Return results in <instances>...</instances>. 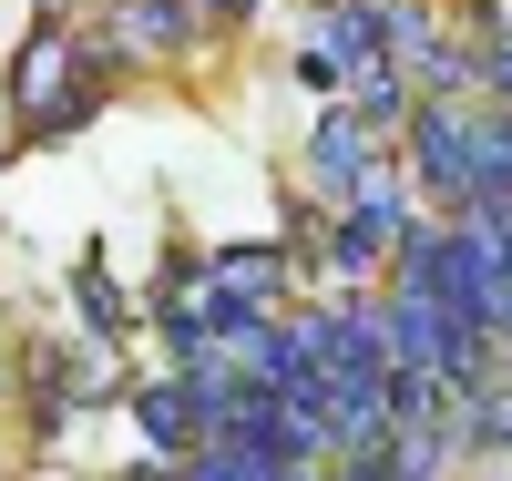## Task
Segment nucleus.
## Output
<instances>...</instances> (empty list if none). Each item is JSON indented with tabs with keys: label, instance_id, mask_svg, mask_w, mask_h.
Returning <instances> with one entry per match:
<instances>
[{
	"label": "nucleus",
	"instance_id": "1",
	"mask_svg": "<svg viewBox=\"0 0 512 481\" xmlns=\"http://www.w3.org/2000/svg\"><path fill=\"white\" fill-rule=\"evenodd\" d=\"M472 123L482 103L472 93H431V103H410V185L431 195V205H472Z\"/></svg>",
	"mask_w": 512,
	"mask_h": 481
},
{
	"label": "nucleus",
	"instance_id": "2",
	"mask_svg": "<svg viewBox=\"0 0 512 481\" xmlns=\"http://www.w3.org/2000/svg\"><path fill=\"white\" fill-rule=\"evenodd\" d=\"M369 164H379V123H369L359 103H318V134H308V174H318V195H349Z\"/></svg>",
	"mask_w": 512,
	"mask_h": 481
},
{
	"label": "nucleus",
	"instance_id": "3",
	"mask_svg": "<svg viewBox=\"0 0 512 481\" xmlns=\"http://www.w3.org/2000/svg\"><path fill=\"white\" fill-rule=\"evenodd\" d=\"M205 287H216V308H277L287 287V256L277 246H226V256H195Z\"/></svg>",
	"mask_w": 512,
	"mask_h": 481
},
{
	"label": "nucleus",
	"instance_id": "4",
	"mask_svg": "<svg viewBox=\"0 0 512 481\" xmlns=\"http://www.w3.org/2000/svg\"><path fill=\"white\" fill-rule=\"evenodd\" d=\"M134 430H144V451H154V461H185V451H205V420H195V389H185V379L134 389Z\"/></svg>",
	"mask_w": 512,
	"mask_h": 481
},
{
	"label": "nucleus",
	"instance_id": "5",
	"mask_svg": "<svg viewBox=\"0 0 512 481\" xmlns=\"http://www.w3.org/2000/svg\"><path fill=\"white\" fill-rule=\"evenodd\" d=\"M62 62H72V31H62V21H41V31L21 41V62H11V103L41 113V103L62 93Z\"/></svg>",
	"mask_w": 512,
	"mask_h": 481
},
{
	"label": "nucleus",
	"instance_id": "6",
	"mask_svg": "<svg viewBox=\"0 0 512 481\" xmlns=\"http://www.w3.org/2000/svg\"><path fill=\"white\" fill-rule=\"evenodd\" d=\"M113 41H123V52H185L195 21H185V0H123V11H113Z\"/></svg>",
	"mask_w": 512,
	"mask_h": 481
},
{
	"label": "nucleus",
	"instance_id": "7",
	"mask_svg": "<svg viewBox=\"0 0 512 481\" xmlns=\"http://www.w3.org/2000/svg\"><path fill=\"white\" fill-rule=\"evenodd\" d=\"M502 195H512V103L472 123V205H502Z\"/></svg>",
	"mask_w": 512,
	"mask_h": 481
},
{
	"label": "nucleus",
	"instance_id": "8",
	"mask_svg": "<svg viewBox=\"0 0 512 481\" xmlns=\"http://www.w3.org/2000/svg\"><path fill=\"white\" fill-rule=\"evenodd\" d=\"M318 52L328 62H379V0H338V11H328V31H318Z\"/></svg>",
	"mask_w": 512,
	"mask_h": 481
},
{
	"label": "nucleus",
	"instance_id": "9",
	"mask_svg": "<svg viewBox=\"0 0 512 481\" xmlns=\"http://www.w3.org/2000/svg\"><path fill=\"white\" fill-rule=\"evenodd\" d=\"M72 287H82V318H93V338H113V328H123V297H113V277H103V267H82Z\"/></svg>",
	"mask_w": 512,
	"mask_h": 481
},
{
	"label": "nucleus",
	"instance_id": "10",
	"mask_svg": "<svg viewBox=\"0 0 512 481\" xmlns=\"http://www.w3.org/2000/svg\"><path fill=\"white\" fill-rule=\"evenodd\" d=\"M482 41H492V52H482V93H492V103H512V21H492Z\"/></svg>",
	"mask_w": 512,
	"mask_h": 481
},
{
	"label": "nucleus",
	"instance_id": "11",
	"mask_svg": "<svg viewBox=\"0 0 512 481\" xmlns=\"http://www.w3.org/2000/svg\"><path fill=\"white\" fill-rule=\"evenodd\" d=\"M195 21H216V31H226V21H256V0H205Z\"/></svg>",
	"mask_w": 512,
	"mask_h": 481
},
{
	"label": "nucleus",
	"instance_id": "12",
	"mask_svg": "<svg viewBox=\"0 0 512 481\" xmlns=\"http://www.w3.org/2000/svg\"><path fill=\"white\" fill-rule=\"evenodd\" d=\"M338 481H379V461H338Z\"/></svg>",
	"mask_w": 512,
	"mask_h": 481
}]
</instances>
